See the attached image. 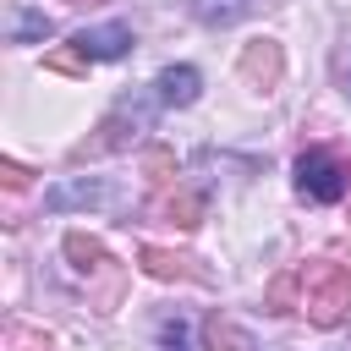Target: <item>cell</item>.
I'll list each match as a JSON object with an SVG mask.
<instances>
[{
    "instance_id": "obj_1",
    "label": "cell",
    "mask_w": 351,
    "mask_h": 351,
    "mask_svg": "<svg viewBox=\"0 0 351 351\" xmlns=\"http://www.w3.org/2000/svg\"><path fill=\"white\" fill-rule=\"evenodd\" d=\"M302 307L313 324L335 329L346 313H351V269L335 263V258H313L302 269Z\"/></svg>"
},
{
    "instance_id": "obj_2",
    "label": "cell",
    "mask_w": 351,
    "mask_h": 351,
    "mask_svg": "<svg viewBox=\"0 0 351 351\" xmlns=\"http://www.w3.org/2000/svg\"><path fill=\"white\" fill-rule=\"evenodd\" d=\"M296 192L307 203H340L351 192V159L335 148H307L296 159Z\"/></svg>"
},
{
    "instance_id": "obj_3",
    "label": "cell",
    "mask_w": 351,
    "mask_h": 351,
    "mask_svg": "<svg viewBox=\"0 0 351 351\" xmlns=\"http://www.w3.org/2000/svg\"><path fill=\"white\" fill-rule=\"evenodd\" d=\"M148 121H154V104H143V99H126V104H115V115H104V121H99V137L77 143V154H71V159L121 154V148H132V143H137V132H148Z\"/></svg>"
},
{
    "instance_id": "obj_4",
    "label": "cell",
    "mask_w": 351,
    "mask_h": 351,
    "mask_svg": "<svg viewBox=\"0 0 351 351\" xmlns=\"http://www.w3.org/2000/svg\"><path fill=\"white\" fill-rule=\"evenodd\" d=\"M197 93H203L197 66H165L154 77V104L159 110H186V104H197Z\"/></svg>"
},
{
    "instance_id": "obj_5",
    "label": "cell",
    "mask_w": 351,
    "mask_h": 351,
    "mask_svg": "<svg viewBox=\"0 0 351 351\" xmlns=\"http://www.w3.org/2000/svg\"><path fill=\"white\" fill-rule=\"evenodd\" d=\"M280 71H285V55H280L274 38H258V44L241 49V77H247L258 93H269V88L280 82Z\"/></svg>"
},
{
    "instance_id": "obj_6",
    "label": "cell",
    "mask_w": 351,
    "mask_h": 351,
    "mask_svg": "<svg viewBox=\"0 0 351 351\" xmlns=\"http://www.w3.org/2000/svg\"><path fill=\"white\" fill-rule=\"evenodd\" d=\"M88 60H121L126 49H132V27L126 22H104V27H82L77 38H71Z\"/></svg>"
},
{
    "instance_id": "obj_7",
    "label": "cell",
    "mask_w": 351,
    "mask_h": 351,
    "mask_svg": "<svg viewBox=\"0 0 351 351\" xmlns=\"http://www.w3.org/2000/svg\"><path fill=\"white\" fill-rule=\"evenodd\" d=\"M203 351H258V346H252V335H247L230 313L214 307V313L203 318Z\"/></svg>"
},
{
    "instance_id": "obj_8",
    "label": "cell",
    "mask_w": 351,
    "mask_h": 351,
    "mask_svg": "<svg viewBox=\"0 0 351 351\" xmlns=\"http://www.w3.org/2000/svg\"><path fill=\"white\" fill-rule=\"evenodd\" d=\"M137 263H143L154 280H203V269H192V258L165 252V247H137Z\"/></svg>"
},
{
    "instance_id": "obj_9",
    "label": "cell",
    "mask_w": 351,
    "mask_h": 351,
    "mask_svg": "<svg viewBox=\"0 0 351 351\" xmlns=\"http://www.w3.org/2000/svg\"><path fill=\"white\" fill-rule=\"evenodd\" d=\"M66 258H71V269H77V274H93V269H104V258H110V252H104V241H99V236L71 230V236H66Z\"/></svg>"
},
{
    "instance_id": "obj_10",
    "label": "cell",
    "mask_w": 351,
    "mask_h": 351,
    "mask_svg": "<svg viewBox=\"0 0 351 351\" xmlns=\"http://www.w3.org/2000/svg\"><path fill=\"white\" fill-rule=\"evenodd\" d=\"M252 5H258V0H192V16L208 22V27H230V22H241Z\"/></svg>"
},
{
    "instance_id": "obj_11",
    "label": "cell",
    "mask_w": 351,
    "mask_h": 351,
    "mask_svg": "<svg viewBox=\"0 0 351 351\" xmlns=\"http://www.w3.org/2000/svg\"><path fill=\"white\" fill-rule=\"evenodd\" d=\"M159 214H165L170 225L192 230V225L203 219V197H197V192H165V197H159Z\"/></svg>"
},
{
    "instance_id": "obj_12",
    "label": "cell",
    "mask_w": 351,
    "mask_h": 351,
    "mask_svg": "<svg viewBox=\"0 0 351 351\" xmlns=\"http://www.w3.org/2000/svg\"><path fill=\"white\" fill-rule=\"evenodd\" d=\"M44 203H49V208H66V203H110V186H104V181H66V186H55Z\"/></svg>"
},
{
    "instance_id": "obj_13",
    "label": "cell",
    "mask_w": 351,
    "mask_h": 351,
    "mask_svg": "<svg viewBox=\"0 0 351 351\" xmlns=\"http://www.w3.org/2000/svg\"><path fill=\"white\" fill-rule=\"evenodd\" d=\"M296 285H302V269H291V274H280V280L269 285V296H263V307H269V313H296Z\"/></svg>"
},
{
    "instance_id": "obj_14",
    "label": "cell",
    "mask_w": 351,
    "mask_h": 351,
    "mask_svg": "<svg viewBox=\"0 0 351 351\" xmlns=\"http://www.w3.org/2000/svg\"><path fill=\"white\" fill-rule=\"evenodd\" d=\"M33 38H49V16L44 11H16L11 16V44H33Z\"/></svg>"
},
{
    "instance_id": "obj_15",
    "label": "cell",
    "mask_w": 351,
    "mask_h": 351,
    "mask_svg": "<svg viewBox=\"0 0 351 351\" xmlns=\"http://www.w3.org/2000/svg\"><path fill=\"white\" fill-rule=\"evenodd\" d=\"M44 66H49V71H60V77H82L93 60H88L77 44H60V49H49V55H44Z\"/></svg>"
},
{
    "instance_id": "obj_16",
    "label": "cell",
    "mask_w": 351,
    "mask_h": 351,
    "mask_svg": "<svg viewBox=\"0 0 351 351\" xmlns=\"http://www.w3.org/2000/svg\"><path fill=\"white\" fill-rule=\"evenodd\" d=\"M143 170H148V181H154V186H170V181H176V154H170V148H148Z\"/></svg>"
},
{
    "instance_id": "obj_17",
    "label": "cell",
    "mask_w": 351,
    "mask_h": 351,
    "mask_svg": "<svg viewBox=\"0 0 351 351\" xmlns=\"http://www.w3.org/2000/svg\"><path fill=\"white\" fill-rule=\"evenodd\" d=\"M154 351H192V340H186V324H181V318H165V324H159V340H154Z\"/></svg>"
},
{
    "instance_id": "obj_18",
    "label": "cell",
    "mask_w": 351,
    "mask_h": 351,
    "mask_svg": "<svg viewBox=\"0 0 351 351\" xmlns=\"http://www.w3.org/2000/svg\"><path fill=\"white\" fill-rule=\"evenodd\" d=\"M0 176H5V192H22V186H27V170H22L16 159H5V165H0Z\"/></svg>"
},
{
    "instance_id": "obj_19",
    "label": "cell",
    "mask_w": 351,
    "mask_h": 351,
    "mask_svg": "<svg viewBox=\"0 0 351 351\" xmlns=\"http://www.w3.org/2000/svg\"><path fill=\"white\" fill-rule=\"evenodd\" d=\"M44 351H49V346H44Z\"/></svg>"
}]
</instances>
